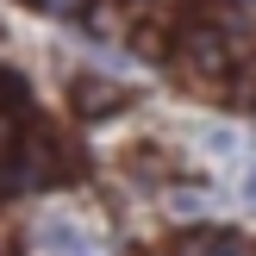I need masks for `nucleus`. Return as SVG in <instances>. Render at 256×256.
<instances>
[{
    "instance_id": "1",
    "label": "nucleus",
    "mask_w": 256,
    "mask_h": 256,
    "mask_svg": "<svg viewBox=\"0 0 256 256\" xmlns=\"http://www.w3.org/2000/svg\"><path fill=\"white\" fill-rule=\"evenodd\" d=\"M188 62H194V69L200 75H219L225 69V62H232V38H225L219 32V25H194V32H188Z\"/></svg>"
},
{
    "instance_id": "2",
    "label": "nucleus",
    "mask_w": 256,
    "mask_h": 256,
    "mask_svg": "<svg viewBox=\"0 0 256 256\" xmlns=\"http://www.w3.org/2000/svg\"><path fill=\"white\" fill-rule=\"evenodd\" d=\"M75 106H82L88 119H100V112L119 106V88H106V82H75Z\"/></svg>"
},
{
    "instance_id": "4",
    "label": "nucleus",
    "mask_w": 256,
    "mask_h": 256,
    "mask_svg": "<svg viewBox=\"0 0 256 256\" xmlns=\"http://www.w3.org/2000/svg\"><path fill=\"white\" fill-rule=\"evenodd\" d=\"M12 100H19V82H12V75H0V106H12Z\"/></svg>"
},
{
    "instance_id": "3",
    "label": "nucleus",
    "mask_w": 256,
    "mask_h": 256,
    "mask_svg": "<svg viewBox=\"0 0 256 256\" xmlns=\"http://www.w3.org/2000/svg\"><path fill=\"white\" fill-rule=\"evenodd\" d=\"M182 256H238V244H232L225 232H200V238L182 244Z\"/></svg>"
}]
</instances>
